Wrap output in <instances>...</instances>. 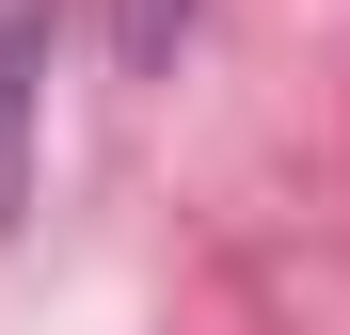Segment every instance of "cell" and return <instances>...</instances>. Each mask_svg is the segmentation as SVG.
I'll use <instances>...</instances> for the list:
<instances>
[{
  "label": "cell",
  "instance_id": "obj_1",
  "mask_svg": "<svg viewBox=\"0 0 350 335\" xmlns=\"http://www.w3.org/2000/svg\"><path fill=\"white\" fill-rule=\"evenodd\" d=\"M175 32H191V0H128V64H159Z\"/></svg>",
  "mask_w": 350,
  "mask_h": 335
}]
</instances>
